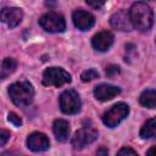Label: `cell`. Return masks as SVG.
<instances>
[{"instance_id": "1", "label": "cell", "mask_w": 156, "mask_h": 156, "mask_svg": "<svg viewBox=\"0 0 156 156\" xmlns=\"http://www.w3.org/2000/svg\"><path fill=\"white\" fill-rule=\"evenodd\" d=\"M129 16L133 27L140 32H147L152 27L154 13L146 2L139 1L133 4L129 10Z\"/></svg>"}, {"instance_id": "2", "label": "cell", "mask_w": 156, "mask_h": 156, "mask_svg": "<svg viewBox=\"0 0 156 156\" xmlns=\"http://www.w3.org/2000/svg\"><path fill=\"white\" fill-rule=\"evenodd\" d=\"M9 95L12 102L18 107H26L32 104L34 98V88L27 82H16L9 87Z\"/></svg>"}, {"instance_id": "3", "label": "cell", "mask_w": 156, "mask_h": 156, "mask_svg": "<svg viewBox=\"0 0 156 156\" xmlns=\"http://www.w3.org/2000/svg\"><path fill=\"white\" fill-rule=\"evenodd\" d=\"M71 74L61 67H49L43 72V84L46 87H62L71 83Z\"/></svg>"}, {"instance_id": "4", "label": "cell", "mask_w": 156, "mask_h": 156, "mask_svg": "<svg viewBox=\"0 0 156 156\" xmlns=\"http://www.w3.org/2000/svg\"><path fill=\"white\" fill-rule=\"evenodd\" d=\"M128 113H129V106L124 102H117L102 115V122L105 126L110 128H115L123 119L127 118Z\"/></svg>"}, {"instance_id": "5", "label": "cell", "mask_w": 156, "mask_h": 156, "mask_svg": "<svg viewBox=\"0 0 156 156\" xmlns=\"http://www.w3.org/2000/svg\"><path fill=\"white\" fill-rule=\"evenodd\" d=\"M80 98L77 91L68 89L60 95V108L66 115H76L80 111Z\"/></svg>"}, {"instance_id": "6", "label": "cell", "mask_w": 156, "mask_h": 156, "mask_svg": "<svg viewBox=\"0 0 156 156\" xmlns=\"http://www.w3.org/2000/svg\"><path fill=\"white\" fill-rule=\"evenodd\" d=\"M40 27L49 33H61L66 29V22L62 15L56 12H48L39 18Z\"/></svg>"}, {"instance_id": "7", "label": "cell", "mask_w": 156, "mask_h": 156, "mask_svg": "<svg viewBox=\"0 0 156 156\" xmlns=\"http://www.w3.org/2000/svg\"><path fill=\"white\" fill-rule=\"evenodd\" d=\"M96 138H98V132L93 128L85 127V128H82L74 133V135L72 136L71 144H72L74 150H82L87 145L95 141Z\"/></svg>"}, {"instance_id": "8", "label": "cell", "mask_w": 156, "mask_h": 156, "mask_svg": "<svg viewBox=\"0 0 156 156\" xmlns=\"http://www.w3.org/2000/svg\"><path fill=\"white\" fill-rule=\"evenodd\" d=\"M110 23L115 29L122 30V32H128V30H132V28H134L132 24V21H130L129 12H127L124 10H121V11L113 13L111 16Z\"/></svg>"}, {"instance_id": "9", "label": "cell", "mask_w": 156, "mask_h": 156, "mask_svg": "<svg viewBox=\"0 0 156 156\" xmlns=\"http://www.w3.org/2000/svg\"><path fill=\"white\" fill-rule=\"evenodd\" d=\"M72 20H73L74 26L78 29H80V30H88L95 23L94 16L90 12H87L84 10H76V11H73Z\"/></svg>"}, {"instance_id": "10", "label": "cell", "mask_w": 156, "mask_h": 156, "mask_svg": "<svg viewBox=\"0 0 156 156\" xmlns=\"http://www.w3.org/2000/svg\"><path fill=\"white\" fill-rule=\"evenodd\" d=\"M49 145H50L49 139L44 133L34 132V133L29 134L27 138V146L34 152L45 151L49 149Z\"/></svg>"}, {"instance_id": "11", "label": "cell", "mask_w": 156, "mask_h": 156, "mask_svg": "<svg viewBox=\"0 0 156 156\" xmlns=\"http://www.w3.org/2000/svg\"><path fill=\"white\" fill-rule=\"evenodd\" d=\"M113 44V34L108 30H102L95 34L91 39V45L98 51H106Z\"/></svg>"}, {"instance_id": "12", "label": "cell", "mask_w": 156, "mask_h": 156, "mask_svg": "<svg viewBox=\"0 0 156 156\" xmlns=\"http://www.w3.org/2000/svg\"><path fill=\"white\" fill-rule=\"evenodd\" d=\"M2 22L9 28H15L18 26L23 18V12L18 7H11V9H4L1 12Z\"/></svg>"}, {"instance_id": "13", "label": "cell", "mask_w": 156, "mask_h": 156, "mask_svg": "<svg viewBox=\"0 0 156 156\" xmlns=\"http://www.w3.org/2000/svg\"><path fill=\"white\" fill-rule=\"evenodd\" d=\"M121 93V89L111 84H100L94 89V96L100 101H108L117 96Z\"/></svg>"}, {"instance_id": "14", "label": "cell", "mask_w": 156, "mask_h": 156, "mask_svg": "<svg viewBox=\"0 0 156 156\" xmlns=\"http://www.w3.org/2000/svg\"><path fill=\"white\" fill-rule=\"evenodd\" d=\"M52 130L56 136V139L61 143H65L68 140L69 136V124L65 119H56L52 124Z\"/></svg>"}, {"instance_id": "15", "label": "cell", "mask_w": 156, "mask_h": 156, "mask_svg": "<svg viewBox=\"0 0 156 156\" xmlns=\"http://www.w3.org/2000/svg\"><path fill=\"white\" fill-rule=\"evenodd\" d=\"M141 139H156V117L147 119L140 129Z\"/></svg>"}, {"instance_id": "16", "label": "cell", "mask_w": 156, "mask_h": 156, "mask_svg": "<svg viewBox=\"0 0 156 156\" xmlns=\"http://www.w3.org/2000/svg\"><path fill=\"white\" fill-rule=\"evenodd\" d=\"M139 102L146 108H156V90H144L139 96Z\"/></svg>"}, {"instance_id": "17", "label": "cell", "mask_w": 156, "mask_h": 156, "mask_svg": "<svg viewBox=\"0 0 156 156\" xmlns=\"http://www.w3.org/2000/svg\"><path fill=\"white\" fill-rule=\"evenodd\" d=\"M16 67H17V62L15 58H12V57L4 58V61L1 62V68H0V77L2 79H5L7 76H10L12 72H15Z\"/></svg>"}, {"instance_id": "18", "label": "cell", "mask_w": 156, "mask_h": 156, "mask_svg": "<svg viewBox=\"0 0 156 156\" xmlns=\"http://www.w3.org/2000/svg\"><path fill=\"white\" fill-rule=\"evenodd\" d=\"M95 78H99V73H98V71H95V69H93V68L87 69V71H84V72L80 74V79H82L83 82H90V80H93V79H95Z\"/></svg>"}, {"instance_id": "19", "label": "cell", "mask_w": 156, "mask_h": 156, "mask_svg": "<svg viewBox=\"0 0 156 156\" xmlns=\"http://www.w3.org/2000/svg\"><path fill=\"white\" fill-rule=\"evenodd\" d=\"M7 119H9V122H11L13 126H16V127H21L22 126V119H21V117L17 115V113H15V112H10L9 113V116H7Z\"/></svg>"}, {"instance_id": "20", "label": "cell", "mask_w": 156, "mask_h": 156, "mask_svg": "<svg viewBox=\"0 0 156 156\" xmlns=\"http://www.w3.org/2000/svg\"><path fill=\"white\" fill-rule=\"evenodd\" d=\"M119 71H121V69H119V67H118L117 65H110V66H107L106 69H105L107 77H113V76L118 74Z\"/></svg>"}, {"instance_id": "21", "label": "cell", "mask_w": 156, "mask_h": 156, "mask_svg": "<svg viewBox=\"0 0 156 156\" xmlns=\"http://www.w3.org/2000/svg\"><path fill=\"white\" fill-rule=\"evenodd\" d=\"M85 2L93 9H100L105 5L106 0H85Z\"/></svg>"}, {"instance_id": "22", "label": "cell", "mask_w": 156, "mask_h": 156, "mask_svg": "<svg viewBox=\"0 0 156 156\" xmlns=\"http://www.w3.org/2000/svg\"><path fill=\"white\" fill-rule=\"evenodd\" d=\"M9 139H10V132L1 129L0 130V146H4Z\"/></svg>"}, {"instance_id": "23", "label": "cell", "mask_w": 156, "mask_h": 156, "mask_svg": "<svg viewBox=\"0 0 156 156\" xmlns=\"http://www.w3.org/2000/svg\"><path fill=\"white\" fill-rule=\"evenodd\" d=\"M117 154L118 155H136V151L130 147H122Z\"/></svg>"}, {"instance_id": "24", "label": "cell", "mask_w": 156, "mask_h": 156, "mask_svg": "<svg viewBox=\"0 0 156 156\" xmlns=\"http://www.w3.org/2000/svg\"><path fill=\"white\" fill-rule=\"evenodd\" d=\"M96 154H98V155H107V154H108V150L102 146V147H100V149L96 151Z\"/></svg>"}, {"instance_id": "25", "label": "cell", "mask_w": 156, "mask_h": 156, "mask_svg": "<svg viewBox=\"0 0 156 156\" xmlns=\"http://www.w3.org/2000/svg\"><path fill=\"white\" fill-rule=\"evenodd\" d=\"M147 155H149V156H156V145L152 146V147L147 151Z\"/></svg>"}]
</instances>
